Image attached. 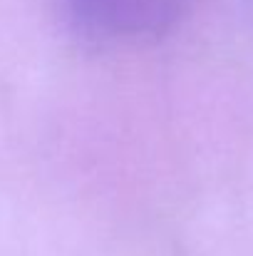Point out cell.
I'll return each instance as SVG.
<instances>
[{"instance_id": "obj_1", "label": "cell", "mask_w": 253, "mask_h": 256, "mask_svg": "<svg viewBox=\"0 0 253 256\" xmlns=\"http://www.w3.org/2000/svg\"><path fill=\"white\" fill-rule=\"evenodd\" d=\"M181 0H70L84 28L107 35L157 30L174 18Z\"/></svg>"}]
</instances>
